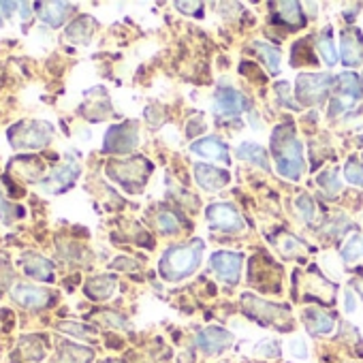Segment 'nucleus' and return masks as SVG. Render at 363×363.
<instances>
[{
    "mask_svg": "<svg viewBox=\"0 0 363 363\" xmlns=\"http://www.w3.org/2000/svg\"><path fill=\"white\" fill-rule=\"evenodd\" d=\"M272 152L278 164V173L291 182H297L303 173V152L295 137L293 124H282L272 137Z\"/></svg>",
    "mask_w": 363,
    "mask_h": 363,
    "instance_id": "obj_1",
    "label": "nucleus"
},
{
    "mask_svg": "<svg viewBox=\"0 0 363 363\" xmlns=\"http://www.w3.org/2000/svg\"><path fill=\"white\" fill-rule=\"evenodd\" d=\"M201 257H203V242L201 240H195L186 246L169 248L160 259V274L169 282L182 280V278L191 276L199 267Z\"/></svg>",
    "mask_w": 363,
    "mask_h": 363,
    "instance_id": "obj_2",
    "label": "nucleus"
},
{
    "mask_svg": "<svg viewBox=\"0 0 363 363\" xmlns=\"http://www.w3.org/2000/svg\"><path fill=\"white\" fill-rule=\"evenodd\" d=\"M54 130L48 122H22L18 126H13L9 130V141L20 147V150H37V147H45L52 139Z\"/></svg>",
    "mask_w": 363,
    "mask_h": 363,
    "instance_id": "obj_3",
    "label": "nucleus"
},
{
    "mask_svg": "<svg viewBox=\"0 0 363 363\" xmlns=\"http://www.w3.org/2000/svg\"><path fill=\"white\" fill-rule=\"evenodd\" d=\"M150 169H152L150 162H145L143 158H133V160H126V162H111L107 173H109V177H113L118 184H122L124 189L135 191L133 182H137V186L141 189Z\"/></svg>",
    "mask_w": 363,
    "mask_h": 363,
    "instance_id": "obj_4",
    "label": "nucleus"
},
{
    "mask_svg": "<svg viewBox=\"0 0 363 363\" xmlns=\"http://www.w3.org/2000/svg\"><path fill=\"white\" fill-rule=\"evenodd\" d=\"M329 88H331V77L325 73L299 75L295 84V94L301 105H316L327 96Z\"/></svg>",
    "mask_w": 363,
    "mask_h": 363,
    "instance_id": "obj_5",
    "label": "nucleus"
},
{
    "mask_svg": "<svg viewBox=\"0 0 363 363\" xmlns=\"http://www.w3.org/2000/svg\"><path fill=\"white\" fill-rule=\"evenodd\" d=\"M242 303H244V312L261 323H272V325H282V320H289V314H286V308L282 306H276V303H267L255 295H242Z\"/></svg>",
    "mask_w": 363,
    "mask_h": 363,
    "instance_id": "obj_6",
    "label": "nucleus"
},
{
    "mask_svg": "<svg viewBox=\"0 0 363 363\" xmlns=\"http://www.w3.org/2000/svg\"><path fill=\"white\" fill-rule=\"evenodd\" d=\"M208 223L212 229L225 231V233H240L244 231V220L240 212L231 203H214L208 208Z\"/></svg>",
    "mask_w": 363,
    "mask_h": 363,
    "instance_id": "obj_7",
    "label": "nucleus"
},
{
    "mask_svg": "<svg viewBox=\"0 0 363 363\" xmlns=\"http://www.w3.org/2000/svg\"><path fill=\"white\" fill-rule=\"evenodd\" d=\"M246 109H250V101L246 94H242L240 90L231 88V86H220L216 96H214V111L218 116H240Z\"/></svg>",
    "mask_w": 363,
    "mask_h": 363,
    "instance_id": "obj_8",
    "label": "nucleus"
},
{
    "mask_svg": "<svg viewBox=\"0 0 363 363\" xmlns=\"http://www.w3.org/2000/svg\"><path fill=\"white\" fill-rule=\"evenodd\" d=\"M139 141V133L135 128V124L126 122V124H120V126H111L105 135V141H103V150L105 152H116V154H122V152H130Z\"/></svg>",
    "mask_w": 363,
    "mask_h": 363,
    "instance_id": "obj_9",
    "label": "nucleus"
},
{
    "mask_svg": "<svg viewBox=\"0 0 363 363\" xmlns=\"http://www.w3.org/2000/svg\"><path fill=\"white\" fill-rule=\"evenodd\" d=\"M242 263H244V257L240 252H214L212 259H210V265L212 269L229 284H238L240 282V274H242Z\"/></svg>",
    "mask_w": 363,
    "mask_h": 363,
    "instance_id": "obj_10",
    "label": "nucleus"
},
{
    "mask_svg": "<svg viewBox=\"0 0 363 363\" xmlns=\"http://www.w3.org/2000/svg\"><path fill=\"white\" fill-rule=\"evenodd\" d=\"M195 177L199 182V186L214 193L220 191L229 184V173L225 169H218L214 164H206V162H195Z\"/></svg>",
    "mask_w": 363,
    "mask_h": 363,
    "instance_id": "obj_11",
    "label": "nucleus"
},
{
    "mask_svg": "<svg viewBox=\"0 0 363 363\" xmlns=\"http://www.w3.org/2000/svg\"><path fill=\"white\" fill-rule=\"evenodd\" d=\"M11 297H13L20 306H24V308H28V310L43 308V306L52 303V299H54V295H52L50 291L39 289V286H28V284H18V286L11 291Z\"/></svg>",
    "mask_w": 363,
    "mask_h": 363,
    "instance_id": "obj_12",
    "label": "nucleus"
},
{
    "mask_svg": "<svg viewBox=\"0 0 363 363\" xmlns=\"http://www.w3.org/2000/svg\"><path fill=\"white\" fill-rule=\"evenodd\" d=\"M231 342H233V335H231L229 331L220 329V327H208V329H203V331L197 335L199 348H201L203 352H208V354H218V352H223L225 348L231 346Z\"/></svg>",
    "mask_w": 363,
    "mask_h": 363,
    "instance_id": "obj_13",
    "label": "nucleus"
},
{
    "mask_svg": "<svg viewBox=\"0 0 363 363\" xmlns=\"http://www.w3.org/2000/svg\"><path fill=\"white\" fill-rule=\"evenodd\" d=\"M79 175V167L75 162H69V164H62L58 167L56 171H52V175L48 179H43V189L48 193H60L65 191L67 186L73 184V179Z\"/></svg>",
    "mask_w": 363,
    "mask_h": 363,
    "instance_id": "obj_14",
    "label": "nucleus"
},
{
    "mask_svg": "<svg viewBox=\"0 0 363 363\" xmlns=\"http://www.w3.org/2000/svg\"><path fill=\"white\" fill-rule=\"evenodd\" d=\"M340 54L346 67H357L363 60V48H361V39L354 30H346L342 33V45H340Z\"/></svg>",
    "mask_w": 363,
    "mask_h": 363,
    "instance_id": "obj_15",
    "label": "nucleus"
},
{
    "mask_svg": "<svg viewBox=\"0 0 363 363\" xmlns=\"http://www.w3.org/2000/svg\"><path fill=\"white\" fill-rule=\"evenodd\" d=\"M191 152H195L199 156H206V158H216V160H223L225 164H229L227 145L218 137H203V139L195 141L191 145Z\"/></svg>",
    "mask_w": 363,
    "mask_h": 363,
    "instance_id": "obj_16",
    "label": "nucleus"
},
{
    "mask_svg": "<svg viewBox=\"0 0 363 363\" xmlns=\"http://www.w3.org/2000/svg\"><path fill=\"white\" fill-rule=\"evenodd\" d=\"M274 9H276V13H274L276 22L284 24L286 28L297 30L306 24L299 3H278V5H274Z\"/></svg>",
    "mask_w": 363,
    "mask_h": 363,
    "instance_id": "obj_17",
    "label": "nucleus"
},
{
    "mask_svg": "<svg viewBox=\"0 0 363 363\" xmlns=\"http://www.w3.org/2000/svg\"><path fill=\"white\" fill-rule=\"evenodd\" d=\"M37 9H39V18L45 24H50L52 28H58L69 18L73 7L69 3H39Z\"/></svg>",
    "mask_w": 363,
    "mask_h": 363,
    "instance_id": "obj_18",
    "label": "nucleus"
},
{
    "mask_svg": "<svg viewBox=\"0 0 363 363\" xmlns=\"http://www.w3.org/2000/svg\"><path fill=\"white\" fill-rule=\"evenodd\" d=\"M24 272H26V276H30V278H37V280H48V282H52L54 280V265L48 261V259H43V257H39V255H24Z\"/></svg>",
    "mask_w": 363,
    "mask_h": 363,
    "instance_id": "obj_19",
    "label": "nucleus"
},
{
    "mask_svg": "<svg viewBox=\"0 0 363 363\" xmlns=\"http://www.w3.org/2000/svg\"><path fill=\"white\" fill-rule=\"evenodd\" d=\"M303 323H306L308 331L314 333V335L331 333V331H333V325H335L333 318H331L327 312L318 310V308H308V310L303 312Z\"/></svg>",
    "mask_w": 363,
    "mask_h": 363,
    "instance_id": "obj_20",
    "label": "nucleus"
},
{
    "mask_svg": "<svg viewBox=\"0 0 363 363\" xmlns=\"http://www.w3.org/2000/svg\"><path fill=\"white\" fill-rule=\"evenodd\" d=\"M113 289H116V278L113 276H96L86 284V295L90 299L101 301V299H107L113 293Z\"/></svg>",
    "mask_w": 363,
    "mask_h": 363,
    "instance_id": "obj_21",
    "label": "nucleus"
},
{
    "mask_svg": "<svg viewBox=\"0 0 363 363\" xmlns=\"http://www.w3.org/2000/svg\"><path fill=\"white\" fill-rule=\"evenodd\" d=\"M235 154H238V158L250 160V162H255V164H261L265 171H269L267 154H265V150H263L261 145H257V143H240V145L235 147Z\"/></svg>",
    "mask_w": 363,
    "mask_h": 363,
    "instance_id": "obj_22",
    "label": "nucleus"
},
{
    "mask_svg": "<svg viewBox=\"0 0 363 363\" xmlns=\"http://www.w3.org/2000/svg\"><path fill=\"white\" fill-rule=\"evenodd\" d=\"M94 26V22L90 20V18H79V20H75L69 28H67V37L71 39V41H75V43H79V45H86L88 41H90V37H92V28Z\"/></svg>",
    "mask_w": 363,
    "mask_h": 363,
    "instance_id": "obj_23",
    "label": "nucleus"
},
{
    "mask_svg": "<svg viewBox=\"0 0 363 363\" xmlns=\"http://www.w3.org/2000/svg\"><path fill=\"white\" fill-rule=\"evenodd\" d=\"M90 359H92L90 348H82L75 344H62L56 363H88Z\"/></svg>",
    "mask_w": 363,
    "mask_h": 363,
    "instance_id": "obj_24",
    "label": "nucleus"
},
{
    "mask_svg": "<svg viewBox=\"0 0 363 363\" xmlns=\"http://www.w3.org/2000/svg\"><path fill=\"white\" fill-rule=\"evenodd\" d=\"M337 86H340V94H344V96H350L354 101H359L363 96V86L354 73H342L337 77Z\"/></svg>",
    "mask_w": 363,
    "mask_h": 363,
    "instance_id": "obj_25",
    "label": "nucleus"
},
{
    "mask_svg": "<svg viewBox=\"0 0 363 363\" xmlns=\"http://www.w3.org/2000/svg\"><path fill=\"white\" fill-rule=\"evenodd\" d=\"M318 52H320V58L327 67H333L337 62V54H335V48H333V41H331V30H323L320 37H318Z\"/></svg>",
    "mask_w": 363,
    "mask_h": 363,
    "instance_id": "obj_26",
    "label": "nucleus"
},
{
    "mask_svg": "<svg viewBox=\"0 0 363 363\" xmlns=\"http://www.w3.org/2000/svg\"><path fill=\"white\" fill-rule=\"evenodd\" d=\"M255 48H257L259 56L265 60L267 69L272 73H278L280 71V52L274 45H269V43H255Z\"/></svg>",
    "mask_w": 363,
    "mask_h": 363,
    "instance_id": "obj_27",
    "label": "nucleus"
},
{
    "mask_svg": "<svg viewBox=\"0 0 363 363\" xmlns=\"http://www.w3.org/2000/svg\"><path fill=\"white\" fill-rule=\"evenodd\" d=\"M361 255H363V235L354 233V235L342 246V259H344L346 263H352V261H357Z\"/></svg>",
    "mask_w": 363,
    "mask_h": 363,
    "instance_id": "obj_28",
    "label": "nucleus"
},
{
    "mask_svg": "<svg viewBox=\"0 0 363 363\" xmlns=\"http://www.w3.org/2000/svg\"><path fill=\"white\" fill-rule=\"evenodd\" d=\"M308 41H299L295 43L293 52H291V65L299 67V65H314V56L310 52V48L306 45Z\"/></svg>",
    "mask_w": 363,
    "mask_h": 363,
    "instance_id": "obj_29",
    "label": "nucleus"
},
{
    "mask_svg": "<svg viewBox=\"0 0 363 363\" xmlns=\"http://www.w3.org/2000/svg\"><path fill=\"white\" fill-rule=\"evenodd\" d=\"M344 177L354 186H363V164L357 158H348L344 164Z\"/></svg>",
    "mask_w": 363,
    "mask_h": 363,
    "instance_id": "obj_30",
    "label": "nucleus"
},
{
    "mask_svg": "<svg viewBox=\"0 0 363 363\" xmlns=\"http://www.w3.org/2000/svg\"><path fill=\"white\" fill-rule=\"evenodd\" d=\"M156 225L162 233H177L179 231V220L173 212H160Z\"/></svg>",
    "mask_w": 363,
    "mask_h": 363,
    "instance_id": "obj_31",
    "label": "nucleus"
},
{
    "mask_svg": "<svg viewBox=\"0 0 363 363\" xmlns=\"http://www.w3.org/2000/svg\"><path fill=\"white\" fill-rule=\"evenodd\" d=\"M318 186L325 189L327 193H337L342 189V182L337 179L335 171H325V173L318 175Z\"/></svg>",
    "mask_w": 363,
    "mask_h": 363,
    "instance_id": "obj_32",
    "label": "nucleus"
},
{
    "mask_svg": "<svg viewBox=\"0 0 363 363\" xmlns=\"http://www.w3.org/2000/svg\"><path fill=\"white\" fill-rule=\"evenodd\" d=\"M295 208H297V212L301 214V218H303L306 223H312V220H314V203H312V199H310L308 195L297 197V199H295Z\"/></svg>",
    "mask_w": 363,
    "mask_h": 363,
    "instance_id": "obj_33",
    "label": "nucleus"
},
{
    "mask_svg": "<svg viewBox=\"0 0 363 363\" xmlns=\"http://www.w3.org/2000/svg\"><path fill=\"white\" fill-rule=\"evenodd\" d=\"M60 331H67L71 335H77V337H88V335H94L96 331L88 325H77V323H62L60 325Z\"/></svg>",
    "mask_w": 363,
    "mask_h": 363,
    "instance_id": "obj_34",
    "label": "nucleus"
},
{
    "mask_svg": "<svg viewBox=\"0 0 363 363\" xmlns=\"http://www.w3.org/2000/svg\"><path fill=\"white\" fill-rule=\"evenodd\" d=\"M255 352L261 354V357H278L280 354V344L276 340H263V342L257 344Z\"/></svg>",
    "mask_w": 363,
    "mask_h": 363,
    "instance_id": "obj_35",
    "label": "nucleus"
},
{
    "mask_svg": "<svg viewBox=\"0 0 363 363\" xmlns=\"http://www.w3.org/2000/svg\"><path fill=\"white\" fill-rule=\"evenodd\" d=\"M289 350L297 359H308V346H306V340L303 337H293L289 342Z\"/></svg>",
    "mask_w": 363,
    "mask_h": 363,
    "instance_id": "obj_36",
    "label": "nucleus"
},
{
    "mask_svg": "<svg viewBox=\"0 0 363 363\" xmlns=\"http://www.w3.org/2000/svg\"><path fill=\"white\" fill-rule=\"evenodd\" d=\"M280 248L286 257H293V255H297V250H303V244L297 238H286V242Z\"/></svg>",
    "mask_w": 363,
    "mask_h": 363,
    "instance_id": "obj_37",
    "label": "nucleus"
},
{
    "mask_svg": "<svg viewBox=\"0 0 363 363\" xmlns=\"http://www.w3.org/2000/svg\"><path fill=\"white\" fill-rule=\"evenodd\" d=\"M111 267H113V269H135L137 263L130 261V259H116V261L111 263Z\"/></svg>",
    "mask_w": 363,
    "mask_h": 363,
    "instance_id": "obj_38",
    "label": "nucleus"
},
{
    "mask_svg": "<svg viewBox=\"0 0 363 363\" xmlns=\"http://www.w3.org/2000/svg\"><path fill=\"white\" fill-rule=\"evenodd\" d=\"M344 301H346V303H344V310H346L348 314H350V312H354V308H357V306H354V295H352V291H350V289H346V291H344Z\"/></svg>",
    "mask_w": 363,
    "mask_h": 363,
    "instance_id": "obj_39",
    "label": "nucleus"
},
{
    "mask_svg": "<svg viewBox=\"0 0 363 363\" xmlns=\"http://www.w3.org/2000/svg\"><path fill=\"white\" fill-rule=\"evenodd\" d=\"M16 7H18L16 3H0V9H3V11H0V16H3V18H11Z\"/></svg>",
    "mask_w": 363,
    "mask_h": 363,
    "instance_id": "obj_40",
    "label": "nucleus"
},
{
    "mask_svg": "<svg viewBox=\"0 0 363 363\" xmlns=\"http://www.w3.org/2000/svg\"><path fill=\"white\" fill-rule=\"evenodd\" d=\"M175 7H177V9H182L184 13H193L191 9H201L203 5H201V3H193V5H189V3H175Z\"/></svg>",
    "mask_w": 363,
    "mask_h": 363,
    "instance_id": "obj_41",
    "label": "nucleus"
},
{
    "mask_svg": "<svg viewBox=\"0 0 363 363\" xmlns=\"http://www.w3.org/2000/svg\"><path fill=\"white\" fill-rule=\"evenodd\" d=\"M354 289H357V291L361 293V297H363V280H357V282H354Z\"/></svg>",
    "mask_w": 363,
    "mask_h": 363,
    "instance_id": "obj_42",
    "label": "nucleus"
}]
</instances>
